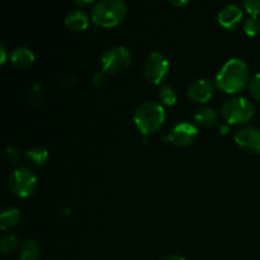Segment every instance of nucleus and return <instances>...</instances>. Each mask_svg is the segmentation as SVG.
I'll list each match as a JSON object with an SVG mask.
<instances>
[{
	"mask_svg": "<svg viewBox=\"0 0 260 260\" xmlns=\"http://www.w3.org/2000/svg\"><path fill=\"white\" fill-rule=\"evenodd\" d=\"M249 79L246 63L240 58H230L216 76V85L226 93H239L245 88Z\"/></svg>",
	"mask_w": 260,
	"mask_h": 260,
	"instance_id": "1",
	"label": "nucleus"
},
{
	"mask_svg": "<svg viewBox=\"0 0 260 260\" xmlns=\"http://www.w3.org/2000/svg\"><path fill=\"white\" fill-rule=\"evenodd\" d=\"M127 5L121 0H102L91 9V20L99 27H114L124 20Z\"/></svg>",
	"mask_w": 260,
	"mask_h": 260,
	"instance_id": "2",
	"label": "nucleus"
},
{
	"mask_svg": "<svg viewBox=\"0 0 260 260\" xmlns=\"http://www.w3.org/2000/svg\"><path fill=\"white\" fill-rule=\"evenodd\" d=\"M134 121L142 135L154 134L164 123L165 109L160 104L146 102L136 108Z\"/></svg>",
	"mask_w": 260,
	"mask_h": 260,
	"instance_id": "3",
	"label": "nucleus"
},
{
	"mask_svg": "<svg viewBox=\"0 0 260 260\" xmlns=\"http://www.w3.org/2000/svg\"><path fill=\"white\" fill-rule=\"evenodd\" d=\"M222 116L231 124H241L249 122L254 116V106L243 96L228 99L222 106Z\"/></svg>",
	"mask_w": 260,
	"mask_h": 260,
	"instance_id": "4",
	"label": "nucleus"
},
{
	"mask_svg": "<svg viewBox=\"0 0 260 260\" xmlns=\"http://www.w3.org/2000/svg\"><path fill=\"white\" fill-rule=\"evenodd\" d=\"M131 60L132 56L128 48L123 47V46H114V47L104 51V53L102 55V69L106 74L117 75L128 69Z\"/></svg>",
	"mask_w": 260,
	"mask_h": 260,
	"instance_id": "5",
	"label": "nucleus"
},
{
	"mask_svg": "<svg viewBox=\"0 0 260 260\" xmlns=\"http://www.w3.org/2000/svg\"><path fill=\"white\" fill-rule=\"evenodd\" d=\"M8 185H9V189L17 197H29L35 192L36 187H37V178L33 174L32 170L28 169V168L20 167L17 168L10 174Z\"/></svg>",
	"mask_w": 260,
	"mask_h": 260,
	"instance_id": "6",
	"label": "nucleus"
},
{
	"mask_svg": "<svg viewBox=\"0 0 260 260\" xmlns=\"http://www.w3.org/2000/svg\"><path fill=\"white\" fill-rule=\"evenodd\" d=\"M169 71V61L162 53L152 52L144 62V75L151 84H160Z\"/></svg>",
	"mask_w": 260,
	"mask_h": 260,
	"instance_id": "7",
	"label": "nucleus"
},
{
	"mask_svg": "<svg viewBox=\"0 0 260 260\" xmlns=\"http://www.w3.org/2000/svg\"><path fill=\"white\" fill-rule=\"evenodd\" d=\"M235 142L240 149L250 154H260V128L244 127L235 135Z\"/></svg>",
	"mask_w": 260,
	"mask_h": 260,
	"instance_id": "8",
	"label": "nucleus"
},
{
	"mask_svg": "<svg viewBox=\"0 0 260 260\" xmlns=\"http://www.w3.org/2000/svg\"><path fill=\"white\" fill-rule=\"evenodd\" d=\"M198 131L196 126L188 123V122H182L178 123L170 129L169 135H168V140L172 144L177 145V146H188L192 145L193 142L197 140Z\"/></svg>",
	"mask_w": 260,
	"mask_h": 260,
	"instance_id": "9",
	"label": "nucleus"
},
{
	"mask_svg": "<svg viewBox=\"0 0 260 260\" xmlns=\"http://www.w3.org/2000/svg\"><path fill=\"white\" fill-rule=\"evenodd\" d=\"M213 84L206 79H198L189 84L187 89V94L189 99L197 103H206L212 96Z\"/></svg>",
	"mask_w": 260,
	"mask_h": 260,
	"instance_id": "10",
	"label": "nucleus"
},
{
	"mask_svg": "<svg viewBox=\"0 0 260 260\" xmlns=\"http://www.w3.org/2000/svg\"><path fill=\"white\" fill-rule=\"evenodd\" d=\"M243 10L238 7V5L229 4L226 7H223L222 9L218 13V23L222 25L226 29H233L236 25L240 23V20L243 19Z\"/></svg>",
	"mask_w": 260,
	"mask_h": 260,
	"instance_id": "11",
	"label": "nucleus"
},
{
	"mask_svg": "<svg viewBox=\"0 0 260 260\" xmlns=\"http://www.w3.org/2000/svg\"><path fill=\"white\" fill-rule=\"evenodd\" d=\"M65 25L71 30H84L89 25V17L85 12L75 9L69 13L65 18Z\"/></svg>",
	"mask_w": 260,
	"mask_h": 260,
	"instance_id": "12",
	"label": "nucleus"
},
{
	"mask_svg": "<svg viewBox=\"0 0 260 260\" xmlns=\"http://www.w3.org/2000/svg\"><path fill=\"white\" fill-rule=\"evenodd\" d=\"M10 60L14 63L17 68L19 69H27L28 66H30L35 61V55H33L32 51L27 47H17L12 51V55H10Z\"/></svg>",
	"mask_w": 260,
	"mask_h": 260,
	"instance_id": "13",
	"label": "nucleus"
},
{
	"mask_svg": "<svg viewBox=\"0 0 260 260\" xmlns=\"http://www.w3.org/2000/svg\"><path fill=\"white\" fill-rule=\"evenodd\" d=\"M25 160L35 168H41L47 162L48 151L42 146H33L25 151Z\"/></svg>",
	"mask_w": 260,
	"mask_h": 260,
	"instance_id": "14",
	"label": "nucleus"
},
{
	"mask_svg": "<svg viewBox=\"0 0 260 260\" xmlns=\"http://www.w3.org/2000/svg\"><path fill=\"white\" fill-rule=\"evenodd\" d=\"M20 220V211L15 207H8L2 211L0 213V229L2 230H8L14 226Z\"/></svg>",
	"mask_w": 260,
	"mask_h": 260,
	"instance_id": "15",
	"label": "nucleus"
},
{
	"mask_svg": "<svg viewBox=\"0 0 260 260\" xmlns=\"http://www.w3.org/2000/svg\"><path fill=\"white\" fill-rule=\"evenodd\" d=\"M41 255V248L36 240L24 241L19 251V260H38Z\"/></svg>",
	"mask_w": 260,
	"mask_h": 260,
	"instance_id": "16",
	"label": "nucleus"
},
{
	"mask_svg": "<svg viewBox=\"0 0 260 260\" xmlns=\"http://www.w3.org/2000/svg\"><path fill=\"white\" fill-rule=\"evenodd\" d=\"M194 121L197 122L201 126H212L217 122V113L213 108H210V107H203V108H200L194 113Z\"/></svg>",
	"mask_w": 260,
	"mask_h": 260,
	"instance_id": "17",
	"label": "nucleus"
},
{
	"mask_svg": "<svg viewBox=\"0 0 260 260\" xmlns=\"http://www.w3.org/2000/svg\"><path fill=\"white\" fill-rule=\"evenodd\" d=\"M159 98L165 106H174L177 103V93L169 85L161 86V89L159 91Z\"/></svg>",
	"mask_w": 260,
	"mask_h": 260,
	"instance_id": "18",
	"label": "nucleus"
},
{
	"mask_svg": "<svg viewBox=\"0 0 260 260\" xmlns=\"http://www.w3.org/2000/svg\"><path fill=\"white\" fill-rule=\"evenodd\" d=\"M18 246V240L14 235H5L0 240V250L4 255L14 251Z\"/></svg>",
	"mask_w": 260,
	"mask_h": 260,
	"instance_id": "19",
	"label": "nucleus"
},
{
	"mask_svg": "<svg viewBox=\"0 0 260 260\" xmlns=\"http://www.w3.org/2000/svg\"><path fill=\"white\" fill-rule=\"evenodd\" d=\"M244 32L248 36H256L260 32V18L256 15H250L244 22Z\"/></svg>",
	"mask_w": 260,
	"mask_h": 260,
	"instance_id": "20",
	"label": "nucleus"
},
{
	"mask_svg": "<svg viewBox=\"0 0 260 260\" xmlns=\"http://www.w3.org/2000/svg\"><path fill=\"white\" fill-rule=\"evenodd\" d=\"M249 91L254 99L260 102V73H256L249 83Z\"/></svg>",
	"mask_w": 260,
	"mask_h": 260,
	"instance_id": "21",
	"label": "nucleus"
},
{
	"mask_svg": "<svg viewBox=\"0 0 260 260\" xmlns=\"http://www.w3.org/2000/svg\"><path fill=\"white\" fill-rule=\"evenodd\" d=\"M243 5L250 15L258 17L260 14V0H244Z\"/></svg>",
	"mask_w": 260,
	"mask_h": 260,
	"instance_id": "22",
	"label": "nucleus"
},
{
	"mask_svg": "<svg viewBox=\"0 0 260 260\" xmlns=\"http://www.w3.org/2000/svg\"><path fill=\"white\" fill-rule=\"evenodd\" d=\"M5 160H7L8 164L15 165L19 160V152L15 147L8 146L7 150H5Z\"/></svg>",
	"mask_w": 260,
	"mask_h": 260,
	"instance_id": "23",
	"label": "nucleus"
},
{
	"mask_svg": "<svg viewBox=\"0 0 260 260\" xmlns=\"http://www.w3.org/2000/svg\"><path fill=\"white\" fill-rule=\"evenodd\" d=\"M29 94H30V102H38V104H40L41 95H42V89H41V86L38 85V84H35V85L30 88Z\"/></svg>",
	"mask_w": 260,
	"mask_h": 260,
	"instance_id": "24",
	"label": "nucleus"
},
{
	"mask_svg": "<svg viewBox=\"0 0 260 260\" xmlns=\"http://www.w3.org/2000/svg\"><path fill=\"white\" fill-rule=\"evenodd\" d=\"M107 81V74L104 71H99V73L94 74L93 79H91V83L95 86H102L104 85Z\"/></svg>",
	"mask_w": 260,
	"mask_h": 260,
	"instance_id": "25",
	"label": "nucleus"
},
{
	"mask_svg": "<svg viewBox=\"0 0 260 260\" xmlns=\"http://www.w3.org/2000/svg\"><path fill=\"white\" fill-rule=\"evenodd\" d=\"M7 60V50L4 48V46H0V63H4Z\"/></svg>",
	"mask_w": 260,
	"mask_h": 260,
	"instance_id": "26",
	"label": "nucleus"
},
{
	"mask_svg": "<svg viewBox=\"0 0 260 260\" xmlns=\"http://www.w3.org/2000/svg\"><path fill=\"white\" fill-rule=\"evenodd\" d=\"M160 260H185L183 256L177 255V254H172V255H167L164 258H161Z\"/></svg>",
	"mask_w": 260,
	"mask_h": 260,
	"instance_id": "27",
	"label": "nucleus"
},
{
	"mask_svg": "<svg viewBox=\"0 0 260 260\" xmlns=\"http://www.w3.org/2000/svg\"><path fill=\"white\" fill-rule=\"evenodd\" d=\"M187 3H188L187 0H180V2H175V0H172V2H170V4L178 5V7H183V5H185Z\"/></svg>",
	"mask_w": 260,
	"mask_h": 260,
	"instance_id": "28",
	"label": "nucleus"
}]
</instances>
